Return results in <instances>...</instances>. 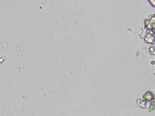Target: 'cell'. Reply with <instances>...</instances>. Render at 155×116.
Here are the masks:
<instances>
[{
    "label": "cell",
    "mask_w": 155,
    "mask_h": 116,
    "mask_svg": "<svg viewBox=\"0 0 155 116\" xmlns=\"http://www.w3.org/2000/svg\"><path fill=\"white\" fill-rule=\"evenodd\" d=\"M145 41L149 44H153L155 42V36L151 33H148L144 39Z\"/></svg>",
    "instance_id": "7a4b0ae2"
},
{
    "label": "cell",
    "mask_w": 155,
    "mask_h": 116,
    "mask_svg": "<svg viewBox=\"0 0 155 116\" xmlns=\"http://www.w3.org/2000/svg\"><path fill=\"white\" fill-rule=\"evenodd\" d=\"M153 94L151 91H147L143 95V99L148 102H151L153 100Z\"/></svg>",
    "instance_id": "3957f363"
},
{
    "label": "cell",
    "mask_w": 155,
    "mask_h": 116,
    "mask_svg": "<svg viewBox=\"0 0 155 116\" xmlns=\"http://www.w3.org/2000/svg\"><path fill=\"white\" fill-rule=\"evenodd\" d=\"M154 103H155V94H153V100H152Z\"/></svg>",
    "instance_id": "8992f818"
},
{
    "label": "cell",
    "mask_w": 155,
    "mask_h": 116,
    "mask_svg": "<svg viewBox=\"0 0 155 116\" xmlns=\"http://www.w3.org/2000/svg\"><path fill=\"white\" fill-rule=\"evenodd\" d=\"M136 105L138 107L141 108L142 109L146 108L147 106V101H145L143 99H140V98H137L136 100Z\"/></svg>",
    "instance_id": "277c9868"
},
{
    "label": "cell",
    "mask_w": 155,
    "mask_h": 116,
    "mask_svg": "<svg viewBox=\"0 0 155 116\" xmlns=\"http://www.w3.org/2000/svg\"><path fill=\"white\" fill-rule=\"evenodd\" d=\"M155 109V103H154L153 102H151L149 108H148V110L150 112H151L153 111H154Z\"/></svg>",
    "instance_id": "5b68a950"
},
{
    "label": "cell",
    "mask_w": 155,
    "mask_h": 116,
    "mask_svg": "<svg viewBox=\"0 0 155 116\" xmlns=\"http://www.w3.org/2000/svg\"><path fill=\"white\" fill-rule=\"evenodd\" d=\"M145 25L148 29H154L155 28V16H150L145 21Z\"/></svg>",
    "instance_id": "6da1fadb"
}]
</instances>
